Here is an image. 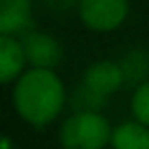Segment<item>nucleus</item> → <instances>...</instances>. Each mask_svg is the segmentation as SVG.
Returning a JSON list of instances; mask_svg holds the SVG:
<instances>
[{"label": "nucleus", "mask_w": 149, "mask_h": 149, "mask_svg": "<svg viewBox=\"0 0 149 149\" xmlns=\"http://www.w3.org/2000/svg\"><path fill=\"white\" fill-rule=\"evenodd\" d=\"M130 110L134 121L143 123L149 127V79L140 81L132 92V101H130Z\"/></svg>", "instance_id": "9"}, {"label": "nucleus", "mask_w": 149, "mask_h": 149, "mask_svg": "<svg viewBox=\"0 0 149 149\" xmlns=\"http://www.w3.org/2000/svg\"><path fill=\"white\" fill-rule=\"evenodd\" d=\"M24 66H26V57L20 37L0 35V86L15 84L26 70Z\"/></svg>", "instance_id": "7"}, {"label": "nucleus", "mask_w": 149, "mask_h": 149, "mask_svg": "<svg viewBox=\"0 0 149 149\" xmlns=\"http://www.w3.org/2000/svg\"><path fill=\"white\" fill-rule=\"evenodd\" d=\"M125 84V74H123L121 64L112 59H99L86 68L84 77H81V92L84 97L94 105H101L107 97L116 94Z\"/></svg>", "instance_id": "3"}, {"label": "nucleus", "mask_w": 149, "mask_h": 149, "mask_svg": "<svg viewBox=\"0 0 149 149\" xmlns=\"http://www.w3.org/2000/svg\"><path fill=\"white\" fill-rule=\"evenodd\" d=\"M77 13L86 29L94 33H112L127 20L130 0H79Z\"/></svg>", "instance_id": "4"}, {"label": "nucleus", "mask_w": 149, "mask_h": 149, "mask_svg": "<svg viewBox=\"0 0 149 149\" xmlns=\"http://www.w3.org/2000/svg\"><path fill=\"white\" fill-rule=\"evenodd\" d=\"M24 57H26L29 68H44V70H55L64 59V48L59 40L53 37L51 33L44 31H26L20 37Z\"/></svg>", "instance_id": "5"}, {"label": "nucleus", "mask_w": 149, "mask_h": 149, "mask_svg": "<svg viewBox=\"0 0 149 149\" xmlns=\"http://www.w3.org/2000/svg\"><path fill=\"white\" fill-rule=\"evenodd\" d=\"M112 130L99 110H79L59 125L61 149H105L110 147Z\"/></svg>", "instance_id": "2"}, {"label": "nucleus", "mask_w": 149, "mask_h": 149, "mask_svg": "<svg viewBox=\"0 0 149 149\" xmlns=\"http://www.w3.org/2000/svg\"><path fill=\"white\" fill-rule=\"evenodd\" d=\"M33 24L31 0H0V35H24Z\"/></svg>", "instance_id": "6"}, {"label": "nucleus", "mask_w": 149, "mask_h": 149, "mask_svg": "<svg viewBox=\"0 0 149 149\" xmlns=\"http://www.w3.org/2000/svg\"><path fill=\"white\" fill-rule=\"evenodd\" d=\"M51 2H55V5H59L61 9H68L72 2H79V0H51Z\"/></svg>", "instance_id": "10"}, {"label": "nucleus", "mask_w": 149, "mask_h": 149, "mask_svg": "<svg viewBox=\"0 0 149 149\" xmlns=\"http://www.w3.org/2000/svg\"><path fill=\"white\" fill-rule=\"evenodd\" d=\"M13 110L26 125L48 127L66 105V86L55 70L26 68L11 90Z\"/></svg>", "instance_id": "1"}, {"label": "nucleus", "mask_w": 149, "mask_h": 149, "mask_svg": "<svg viewBox=\"0 0 149 149\" xmlns=\"http://www.w3.org/2000/svg\"><path fill=\"white\" fill-rule=\"evenodd\" d=\"M112 149H149V127L138 121H123L112 130Z\"/></svg>", "instance_id": "8"}]
</instances>
